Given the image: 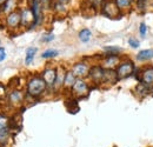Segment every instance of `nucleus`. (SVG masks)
I'll use <instances>...</instances> for the list:
<instances>
[{"mask_svg":"<svg viewBox=\"0 0 153 147\" xmlns=\"http://www.w3.org/2000/svg\"><path fill=\"white\" fill-rule=\"evenodd\" d=\"M47 85L41 76H32L27 82V94L32 98H38L46 91Z\"/></svg>","mask_w":153,"mask_h":147,"instance_id":"nucleus-1","label":"nucleus"},{"mask_svg":"<svg viewBox=\"0 0 153 147\" xmlns=\"http://www.w3.org/2000/svg\"><path fill=\"white\" fill-rule=\"evenodd\" d=\"M134 64L131 60H126V61H121L117 68H115V72L118 75V79L119 80H123V79H126L128 76H131L134 73Z\"/></svg>","mask_w":153,"mask_h":147,"instance_id":"nucleus-2","label":"nucleus"},{"mask_svg":"<svg viewBox=\"0 0 153 147\" xmlns=\"http://www.w3.org/2000/svg\"><path fill=\"white\" fill-rule=\"evenodd\" d=\"M140 84L147 86V87H153V66H147L139 71V75L137 76Z\"/></svg>","mask_w":153,"mask_h":147,"instance_id":"nucleus-3","label":"nucleus"},{"mask_svg":"<svg viewBox=\"0 0 153 147\" xmlns=\"http://www.w3.org/2000/svg\"><path fill=\"white\" fill-rule=\"evenodd\" d=\"M71 91L78 98H84V97H86L88 94L90 88H88V85H87V82L85 80L76 79V84L73 85V87L71 88Z\"/></svg>","mask_w":153,"mask_h":147,"instance_id":"nucleus-4","label":"nucleus"},{"mask_svg":"<svg viewBox=\"0 0 153 147\" xmlns=\"http://www.w3.org/2000/svg\"><path fill=\"white\" fill-rule=\"evenodd\" d=\"M31 11L34 16L33 27H36L42 21V6L40 4V0H31Z\"/></svg>","mask_w":153,"mask_h":147,"instance_id":"nucleus-5","label":"nucleus"},{"mask_svg":"<svg viewBox=\"0 0 153 147\" xmlns=\"http://www.w3.org/2000/svg\"><path fill=\"white\" fill-rule=\"evenodd\" d=\"M90 66L86 64V62H76L73 65V67H72V72L74 73L78 79H82V78H85V76H87L88 75V72H90Z\"/></svg>","mask_w":153,"mask_h":147,"instance_id":"nucleus-6","label":"nucleus"},{"mask_svg":"<svg viewBox=\"0 0 153 147\" xmlns=\"http://www.w3.org/2000/svg\"><path fill=\"white\" fill-rule=\"evenodd\" d=\"M57 75H58V71L56 68H46V70L42 71L41 78L45 80L47 87H53L54 86V82L57 80Z\"/></svg>","mask_w":153,"mask_h":147,"instance_id":"nucleus-7","label":"nucleus"},{"mask_svg":"<svg viewBox=\"0 0 153 147\" xmlns=\"http://www.w3.org/2000/svg\"><path fill=\"white\" fill-rule=\"evenodd\" d=\"M104 73H105V68L101 66H93L90 68L88 76L90 79L94 82V84H100L104 80Z\"/></svg>","mask_w":153,"mask_h":147,"instance_id":"nucleus-8","label":"nucleus"},{"mask_svg":"<svg viewBox=\"0 0 153 147\" xmlns=\"http://www.w3.org/2000/svg\"><path fill=\"white\" fill-rule=\"evenodd\" d=\"M21 26L24 27H33L34 25V16L31 10L25 8L21 11Z\"/></svg>","mask_w":153,"mask_h":147,"instance_id":"nucleus-9","label":"nucleus"},{"mask_svg":"<svg viewBox=\"0 0 153 147\" xmlns=\"http://www.w3.org/2000/svg\"><path fill=\"white\" fill-rule=\"evenodd\" d=\"M7 26L10 28H17L19 25H21V14L18 12H12L8 14V17L6 19Z\"/></svg>","mask_w":153,"mask_h":147,"instance_id":"nucleus-10","label":"nucleus"},{"mask_svg":"<svg viewBox=\"0 0 153 147\" xmlns=\"http://www.w3.org/2000/svg\"><path fill=\"white\" fill-rule=\"evenodd\" d=\"M8 100H10V104L13 105V106H19L22 104L24 101V93L19 91V90H14L10 93L8 95Z\"/></svg>","mask_w":153,"mask_h":147,"instance_id":"nucleus-11","label":"nucleus"},{"mask_svg":"<svg viewBox=\"0 0 153 147\" xmlns=\"http://www.w3.org/2000/svg\"><path fill=\"white\" fill-rule=\"evenodd\" d=\"M105 60H104V68H111L113 70V67H117L120 64V59L119 55L114 54H105Z\"/></svg>","mask_w":153,"mask_h":147,"instance_id":"nucleus-12","label":"nucleus"},{"mask_svg":"<svg viewBox=\"0 0 153 147\" xmlns=\"http://www.w3.org/2000/svg\"><path fill=\"white\" fill-rule=\"evenodd\" d=\"M117 81H119L118 79V75L114 70H111V68H105V73H104V80L102 82H106V84H115Z\"/></svg>","mask_w":153,"mask_h":147,"instance_id":"nucleus-13","label":"nucleus"},{"mask_svg":"<svg viewBox=\"0 0 153 147\" xmlns=\"http://www.w3.org/2000/svg\"><path fill=\"white\" fill-rule=\"evenodd\" d=\"M118 11H119V8H118L115 2H107L104 5V8H102V12L107 17H114V16H117Z\"/></svg>","mask_w":153,"mask_h":147,"instance_id":"nucleus-14","label":"nucleus"},{"mask_svg":"<svg viewBox=\"0 0 153 147\" xmlns=\"http://www.w3.org/2000/svg\"><path fill=\"white\" fill-rule=\"evenodd\" d=\"M135 58H137L138 61H150L151 59H153V50L152 48L141 50V51L138 52Z\"/></svg>","mask_w":153,"mask_h":147,"instance_id":"nucleus-15","label":"nucleus"},{"mask_svg":"<svg viewBox=\"0 0 153 147\" xmlns=\"http://www.w3.org/2000/svg\"><path fill=\"white\" fill-rule=\"evenodd\" d=\"M76 79L78 78L74 75V73L72 71H67L66 75H65V80H64V87L65 88H72L73 85L76 84Z\"/></svg>","mask_w":153,"mask_h":147,"instance_id":"nucleus-16","label":"nucleus"},{"mask_svg":"<svg viewBox=\"0 0 153 147\" xmlns=\"http://www.w3.org/2000/svg\"><path fill=\"white\" fill-rule=\"evenodd\" d=\"M38 52L37 47H28L26 51V55H25V64L26 65H31L36 58V54Z\"/></svg>","mask_w":153,"mask_h":147,"instance_id":"nucleus-17","label":"nucleus"},{"mask_svg":"<svg viewBox=\"0 0 153 147\" xmlns=\"http://www.w3.org/2000/svg\"><path fill=\"white\" fill-rule=\"evenodd\" d=\"M78 37H79V40H80L81 42H88V41L91 40V38H92V32H91L88 28H82V30L79 32Z\"/></svg>","mask_w":153,"mask_h":147,"instance_id":"nucleus-18","label":"nucleus"},{"mask_svg":"<svg viewBox=\"0 0 153 147\" xmlns=\"http://www.w3.org/2000/svg\"><path fill=\"white\" fill-rule=\"evenodd\" d=\"M16 6H17V0H7V1L4 4L1 11H2L4 13H12Z\"/></svg>","mask_w":153,"mask_h":147,"instance_id":"nucleus-19","label":"nucleus"},{"mask_svg":"<svg viewBox=\"0 0 153 147\" xmlns=\"http://www.w3.org/2000/svg\"><path fill=\"white\" fill-rule=\"evenodd\" d=\"M10 135H11V131L10 127H5V128H0V144L4 145L10 139Z\"/></svg>","mask_w":153,"mask_h":147,"instance_id":"nucleus-20","label":"nucleus"},{"mask_svg":"<svg viewBox=\"0 0 153 147\" xmlns=\"http://www.w3.org/2000/svg\"><path fill=\"white\" fill-rule=\"evenodd\" d=\"M65 75H66V72L62 70V71H58V75H57V80L54 82V88H60L61 86H64V80H65Z\"/></svg>","mask_w":153,"mask_h":147,"instance_id":"nucleus-21","label":"nucleus"},{"mask_svg":"<svg viewBox=\"0 0 153 147\" xmlns=\"http://www.w3.org/2000/svg\"><path fill=\"white\" fill-rule=\"evenodd\" d=\"M150 92H152V88H151V87H147V86H145V85H143V84H139V85L137 86V93H138V95H140L141 98H144L145 95H147Z\"/></svg>","mask_w":153,"mask_h":147,"instance_id":"nucleus-22","label":"nucleus"},{"mask_svg":"<svg viewBox=\"0 0 153 147\" xmlns=\"http://www.w3.org/2000/svg\"><path fill=\"white\" fill-rule=\"evenodd\" d=\"M104 51L106 52V54L119 55L120 52H123V48L117 47V46H106V47H104Z\"/></svg>","mask_w":153,"mask_h":147,"instance_id":"nucleus-23","label":"nucleus"},{"mask_svg":"<svg viewBox=\"0 0 153 147\" xmlns=\"http://www.w3.org/2000/svg\"><path fill=\"white\" fill-rule=\"evenodd\" d=\"M58 54H59V51L50 48V50H46L45 52H42L41 58H42V59H52V58H56Z\"/></svg>","mask_w":153,"mask_h":147,"instance_id":"nucleus-24","label":"nucleus"},{"mask_svg":"<svg viewBox=\"0 0 153 147\" xmlns=\"http://www.w3.org/2000/svg\"><path fill=\"white\" fill-rule=\"evenodd\" d=\"M132 1L133 0H115V4L119 10H124V8H128L131 6Z\"/></svg>","mask_w":153,"mask_h":147,"instance_id":"nucleus-25","label":"nucleus"},{"mask_svg":"<svg viewBox=\"0 0 153 147\" xmlns=\"http://www.w3.org/2000/svg\"><path fill=\"white\" fill-rule=\"evenodd\" d=\"M5 127H10V119L6 115L0 114V128H5Z\"/></svg>","mask_w":153,"mask_h":147,"instance_id":"nucleus-26","label":"nucleus"},{"mask_svg":"<svg viewBox=\"0 0 153 147\" xmlns=\"http://www.w3.org/2000/svg\"><path fill=\"white\" fill-rule=\"evenodd\" d=\"M127 42H128V45L132 47V48H138L139 46H140V41L138 40V39H135V38L133 37H131V38H128V40H127Z\"/></svg>","mask_w":153,"mask_h":147,"instance_id":"nucleus-27","label":"nucleus"},{"mask_svg":"<svg viewBox=\"0 0 153 147\" xmlns=\"http://www.w3.org/2000/svg\"><path fill=\"white\" fill-rule=\"evenodd\" d=\"M139 34L143 38L146 37V34H147V25L145 22H141L139 25Z\"/></svg>","mask_w":153,"mask_h":147,"instance_id":"nucleus-28","label":"nucleus"},{"mask_svg":"<svg viewBox=\"0 0 153 147\" xmlns=\"http://www.w3.org/2000/svg\"><path fill=\"white\" fill-rule=\"evenodd\" d=\"M53 39H54V34H53V33H47V34L42 36L41 41H42V42H51Z\"/></svg>","mask_w":153,"mask_h":147,"instance_id":"nucleus-29","label":"nucleus"},{"mask_svg":"<svg viewBox=\"0 0 153 147\" xmlns=\"http://www.w3.org/2000/svg\"><path fill=\"white\" fill-rule=\"evenodd\" d=\"M5 97H6V87L2 84H0V99H4Z\"/></svg>","mask_w":153,"mask_h":147,"instance_id":"nucleus-30","label":"nucleus"},{"mask_svg":"<svg viewBox=\"0 0 153 147\" xmlns=\"http://www.w3.org/2000/svg\"><path fill=\"white\" fill-rule=\"evenodd\" d=\"M6 59V51L4 47H0V62Z\"/></svg>","mask_w":153,"mask_h":147,"instance_id":"nucleus-31","label":"nucleus"},{"mask_svg":"<svg viewBox=\"0 0 153 147\" xmlns=\"http://www.w3.org/2000/svg\"><path fill=\"white\" fill-rule=\"evenodd\" d=\"M40 4H41V6H42V8H44V7H45V8H48L50 5H51V0H40Z\"/></svg>","mask_w":153,"mask_h":147,"instance_id":"nucleus-32","label":"nucleus"},{"mask_svg":"<svg viewBox=\"0 0 153 147\" xmlns=\"http://www.w3.org/2000/svg\"><path fill=\"white\" fill-rule=\"evenodd\" d=\"M6 1H7V0H0V5H4Z\"/></svg>","mask_w":153,"mask_h":147,"instance_id":"nucleus-33","label":"nucleus"},{"mask_svg":"<svg viewBox=\"0 0 153 147\" xmlns=\"http://www.w3.org/2000/svg\"><path fill=\"white\" fill-rule=\"evenodd\" d=\"M0 11H1V10H0Z\"/></svg>","mask_w":153,"mask_h":147,"instance_id":"nucleus-34","label":"nucleus"}]
</instances>
